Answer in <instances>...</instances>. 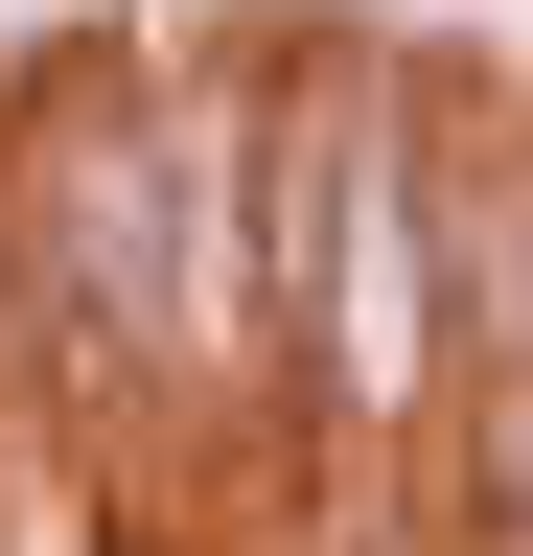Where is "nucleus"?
Segmentation results:
<instances>
[{"instance_id":"f257e3e1","label":"nucleus","mask_w":533,"mask_h":556,"mask_svg":"<svg viewBox=\"0 0 533 556\" xmlns=\"http://www.w3.org/2000/svg\"><path fill=\"white\" fill-rule=\"evenodd\" d=\"M279 325H302L325 441H418L441 417V186H418L394 70L279 93Z\"/></svg>"}]
</instances>
